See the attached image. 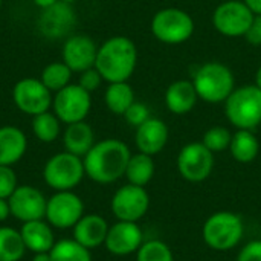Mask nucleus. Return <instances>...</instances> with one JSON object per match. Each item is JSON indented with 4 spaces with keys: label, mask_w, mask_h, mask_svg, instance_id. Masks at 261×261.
I'll return each mask as SVG.
<instances>
[{
    "label": "nucleus",
    "mask_w": 261,
    "mask_h": 261,
    "mask_svg": "<svg viewBox=\"0 0 261 261\" xmlns=\"http://www.w3.org/2000/svg\"><path fill=\"white\" fill-rule=\"evenodd\" d=\"M132 151L119 139H102L95 142L90 151L83 158L86 176L101 185L113 184L125 174Z\"/></svg>",
    "instance_id": "1"
},
{
    "label": "nucleus",
    "mask_w": 261,
    "mask_h": 261,
    "mask_svg": "<svg viewBox=\"0 0 261 261\" xmlns=\"http://www.w3.org/2000/svg\"><path fill=\"white\" fill-rule=\"evenodd\" d=\"M138 66V47L125 35H115L98 46L95 67L107 83L128 81Z\"/></svg>",
    "instance_id": "2"
},
{
    "label": "nucleus",
    "mask_w": 261,
    "mask_h": 261,
    "mask_svg": "<svg viewBox=\"0 0 261 261\" xmlns=\"http://www.w3.org/2000/svg\"><path fill=\"white\" fill-rule=\"evenodd\" d=\"M191 81L199 99L208 104H223L236 89L232 70L220 61H208L199 66Z\"/></svg>",
    "instance_id": "3"
},
{
    "label": "nucleus",
    "mask_w": 261,
    "mask_h": 261,
    "mask_svg": "<svg viewBox=\"0 0 261 261\" xmlns=\"http://www.w3.org/2000/svg\"><path fill=\"white\" fill-rule=\"evenodd\" d=\"M225 104L226 119L237 130H255L261 125V89L243 84L232 90Z\"/></svg>",
    "instance_id": "4"
},
{
    "label": "nucleus",
    "mask_w": 261,
    "mask_h": 261,
    "mask_svg": "<svg viewBox=\"0 0 261 261\" xmlns=\"http://www.w3.org/2000/svg\"><path fill=\"white\" fill-rule=\"evenodd\" d=\"M245 226L239 214L232 211H219L210 216L202 228L205 243L219 252L236 248L243 239Z\"/></svg>",
    "instance_id": "5"
},
{
    "label": "nucleus",
    "mask_w": 261,
    "mask_h": 261,
    "mask_svg": "<svg viewBox=\"0 0 261 261\" xmlns=\"http://www.w3.org/2000/svg\"><path fill=\"white\" fill-rule=\"evenodd\" d=\"M193 17L180 8L159 9L151 18V34L156 40L165 44H182L194 34Z\"/></svg>",
    "instance_id": "6"
},
{
    "label": "nucleus",
    "mask_w": 261,
    "mask_h": 261,
    "mask_svg": "<svg viewBox=\"0 0 261 261\" xmlns=\"http://www.w3.org/2000/svg\"><path fill=\"white\" fill-rule=\"evenodd\" d=\"M83 158L69 151L54 154L43 168V179L47 187L55 191H70L84 177Z\"/></svg>",
    "instance_id": "7"
},
{
    "label": "nucleus",
    "mask_w": 261,
    "mask_h": 261,
    "mask_svg": "<svg viewBox=\"0 0 261 261\" xmlns=\"http://www.w3.org/2000/svg\"><path fill=\"white\" fill-rule=\"evenodd\" d=\"M52 109L58 119L66 125L86 121L92 109V95L78 83H70L54 95Z\"/></svg>",
    "instance_id": "8"
},
{
    "label": "nucleus",
    "mask_w": 261,
    "mask_h": 261,
    "mask_svg": "<svg viewBox=\"0 0 261 261\" xmlns=\"http://www.w3.org/2000/svg\"><path fill=\"white\" fill-rule=\"evenodd\" d=\"M254 15L243 0H225L213 12V26L225 37H245Z\"/></svg>",
    "instance_id": "9"
},
{
    "label": "nucleus",
    "mask_w": 261,
    "mask_h": 261,
    "mask_svg": "<svg viewBox=\"0 0 261 261\" xmlns=\"http://www.w3.org/2000/svg\"><path fill=\"white\" fill-rule=\"evenodd\" d=\"M177 170L187 182L200 184L206 180L214 170V153L202 142H190L179 151Z\"/></svg>",
    "instance_id": "10"
},
{
    "label": "nucleus",
    "mask_w": 261,
    "mask_h": 261,
    "mask_svg": "<svg viewBox=\"0 0 261 261\" xmlns=\"http://www.w3.org/2000/svg\"><path fill=\"white\" fill-rule=\"evenodd\" d=\"M52 92L40 78H23L12 87V101L15 107L29 116H37L52 107Z\"/></svg>",
    "instance_id": "11"
},
{
    "label": "nucleus",
    "mask_w": 261,
    "mask_h": 261,
    "mask_svg": "<svg viewBox=\"0 0 261 261\" xmlns=\"http://www.w3.org/2000/svg\"><path fill=\"white\" fill-rule=\"evenodd\" d=\"M110 206L118 220L138 223L150 208V196L145 187L127 184L113 194Z\"/></svg>",
    "instance_id": "12"
},
{
    "label": "nucleus",
    "mask_w": 261,
    "mask_h": 261,
    "mask_svg": "<svg viewBox=\"0 0 261 261\" xmlns=\"http://www.w3.org/2000/svg\"><path fill=\"white\" fill-rule=\"evenodd\" d=\"M84 216V203L72 191H57L46 206V220L50 226L58 229L73 228Z\"/></svg>",
    "instance_id": "13"
},
{
    "label": "nucleus",
    "mask_w": 261,
    "mask_h": 261,
    "mask_svg": "<svg viewBox=\"0 0 261 261\" xmlns=\"http://www.w3.org/2000/svg\"><path fill=\"white\" fill-rule=\"evenodd\" d=\"M11 216L26 223L32 220H43L46 217L47 199L40 190L31 185H20L8 199Z\"/></svg>",
    "instance_id": "14"
},
{
    "label": "nucleus",
    "mask_w": 261,
    "mask_h": 261,
    "mask_svg": "<svg viewBox=\"0 0 261 261\" xmlns=\"http://www.w3.org/2000/svg\"><path fill=\"white\" fill-rule=\"evenodd\" d=\"M76 23V14L70 3L57 2L55 5L41 9L38 17V31L49 40H57L61 37H69L70 31Z\"/></svg>",
    "instance_id": "15"
},
{
    "label": "nucleus",
    "mask_w": 261,
    "mask_h": 261,
    "mask_svg": "<svg viewBox=\"0 0 261 261\" xmlns=\"http://www.w3.org/2000/svg\"><path fill=\"white\" fill-rule=\"evenodd\" d=\"M98 54V44L86 34H72L66 37L61 49L63 61L72 72L81 73L90 67H95Z\"/></svg>",
    "instance_id": "16"
},
{
    "label": "nucleus",
    "mask_w": 261,
    "mask_h": 261,
    "mask_svg": "<svg viewBox=\"0 0 261 261\" xmlns=\"http://www.w3.org/2000/svg\"><path fill=\"white\" fill-rule=\"evenodd\" d=\"M142 243L144 236L138 223L124 220H118L115 225L109 226V232L104 242L107 251L118 257L136 254Z\"/></svg>",
    "instance_id": "17"
},
{
    "label": "nucleus",
    "mask_w": 261,
    "mask_h": 261,
    "mask_svg": "<svg viewBox=\"0 0 261 261\" xmlns=\"http://www.w3.org/2000/svg\"><path fill=\"white\" fill-rule=\"evenodd\" d=\"M170 130L168 125L159 118H150L139 127H136L135 144L141 153L156 156L159 154L168 142Z\"/></svg>",
    "instance_id": "18"
},
{
    "label": "nucleus",
    "mask_w": 261,
    "mask_h": 261,
    "mask_svg": "<svg viewBox=\"0 0 261 261\" xmlns=\"http://www.w3.org/2000/svg\"><path fill=\"white\" fill-rule=\"evenodd\" d=\"M109 232V225L104 217L98 214H84L73 226V240L87 249L104 245Z\"/></svg>",
    "instance_id": "19"
},
{
    "label": "nucleus",
    "mask_w": 261,
    "mask_h": 261,
    "mask_svg": "<svg viewBox=\"0 0 261 261\" xmlns=\"http://www.w3.org/2000/svg\"><path fill=\"white\" fill-rule=\"evenodd\" d=\"M199 101V95L191 80H177L165 90V106L173 115L190 113Z\"/></svg>",
    "instance_id": "20"
},
{
    "label": "nucleus",
    "mask_w": 261,
    "mask_h": 261,
    "mask_svg": "<svg viewBox=\"0 0 261 261\" xmlns=\"http://www.w3.org/2000/svg\"><path fill=\"white\" fill-rule=\"evenodd\" d=\"M28 138L15 125L0 127V165L12 167L26 153Z\"/></svg>",
    "instance_id": "21"
},
{
    "label": "nucleus",
    "mask_w": 261,
    "mask_h": 261,
    "mask_svg": "<svg viewBox=\"0 0 261 261\" xmlns=\"http://www.w3.org/2000/svg\"><path fill=\"white\" fill-rule=\"evenodd\" d=\"M20 234L26 246V251H32L34 254L49 252L55 245L50 225L44 220H32L23 223Z\"/></svg>",
    "instance_id": "22"
},
{
    "label": "nucleus",
    "mask_w": 261,
    "mask_h": 261,
    "mask_svg": "<svg viewBox=\"0 0 261 261\" xmlns=\"http://www.w3.org/2000/svg\"><path fill=\"white\" fill-rule=\"evenodd\" d=\"M63 144H64L66 151L75 156L84 158L90 151V148L95 145L93 128L86 121L69 124L63 135Z\"/></svg>",
    "instance_id": "23"
},
{
    "label": "nucleus",
    "mask_w": 261,
    "mask_h": 261,
    "mask_svg": "<svg viewBox=\"0 0 261 261\" xmlns=\"http://www.w3.org/2000/svg\"><path fill=\"white\" fill-rule=\"evenodd\" d=\"M229 151L234 161L240 164H251L260 153V141L252 130H237L232 133Z\"/></svg>",
    "instance_id": "24"
},
{
    "label": "nucleus",
    "mask_w": 261,
    "mask_h": 261,
    "mask_svg": "<svg viewBox=\"0 0 261 261\" xmlns=\"http://www.w3.org/2000/svg\"><path fill=\"white\" fill-rule=\"evenodd\" d=\"M135 90L128 81L122 83H109L104 92V102L107 109L115 115H124L127 109L135 102Z\"/></svg>",
    "instance_id": "25"
},
{
    "label": "nucleus",
    "mask_w": 261,
    "mask_h": 261,
    "mask_svg": "<svg viewBox=\"0 0 261 261\" xmlns=\"http://www.w3.org/2000/svg\"><path fill=\"white\" fill-rule=\"evenodd\" d=\"M154 161L153 156L145 154V153H136L130 156V161L125 168V177L128 184L138 185V187H145L151 182L154 176Z\"/></svg>",
    "instance_id": "26"
},
{
    "label": "nucleus",
    "mask_w": 261,
    "mask_h": 261,
    "mask_svg": "<svg viewBox=\"0 0 261 261\" xmlns=\"http://www.w3.org/2000/svg\"><path fill=\"white\" fill-rule=\"evenodd\" d=\"M72 70L70 67L61 60V61H52L47 66L43 67L40 80L41 83L50 90V92H58L69 86L72 83Z\"/></svg>",
    "instance_id": "27"
},
{
    "label": "nucleus",
    "mask_w": 261,
    "mask_h": 261,
    "mask_svg": "<svg viewBox=\"0 0 261 261\" xmlns=\"http://www.w3.org/2000/svg\"><path fill=\"white\" fill-rule=\"evenodd\" d=\"M32 132L40 142L50 144L58 139L61 133V121L54 112H44L32 116Z\"/></svg>",
    "instance_id": "28"
},
{
    "label": "nucleus",
    "mask_w": 261,
    "mask_h": 261,
    "mask_svg": "<svg viewBox=\"0 0 261 261\" xmlns=\"http://www.w3.org/2000/svg\"><path fill=\"white\" fill-rule=\"evenodd\" d=\"M26 246L20 231L8 226H0V261H20Z\"/></svg>",
    "instance_id": "29"
},
{
    "label": "nucleus",
    "mask_w": 261,
    "mask_h": 261,
    "mask_svg": "<svg viewBox=\"0 0 261 261\" xmlns=\"http://www.w3.org/2000/svg\"><path fill=\"white\" fill-rule=\"evenodd\" d=\"M52 261H92L90 249L80 245L76 240H60L50 249Z\"/></svg>",
    "instance_id": "30"
},
{
    "label": "nucleus",
    "mask_w": 261,
    "mask_h": 261,
    "mask_svg": "<svg viewBox=\"0 0 261 261\" xmlns=\"http://www.w3.org/2000/svg\"><path fill=\"white\" fill-rule=\"evenodd\" d=\"M136 261H174L173 251L161 240H148L136 252Z\"/></svg>",
    "instance_id": "31"
},
{
    "label": "nucleus",
    "mask_w": 261,
    "mask_h": 261,
    "mask_svg": "<svg viewBox=\"0 0 261 261\" xmlns=\"http://www.w3.org/2000/svg\"><path fill=\"white\" fill-rule=\"evenodd\" d=\"M232 139V133L223 125H214L208 128L202 138V144L213 153H220L229 150V144Z\"/></svg>",
    "instance_id": "32"
},
{
    "label": "nucleus",
    "mask_w": 261,
    "mask_h": 261,
    "mask_svg": "<svg viewBox=\"0 0 261 261\" xmlns=\"http://www.w3.org/2000/svg\"><path fill=\"white\" fill-rule=\"evenodd\" d=\"M125 118V121L132 125V127H139L141 124H144L147 119L151 118V113H150V109L147 104L144 102H139V101H135L128 109L127 112L122 115Z\"/></svg>",
    "instance_id": "33"
},
{
    "label": "nucleus",
    "mask_w": 261,
    "mask_h": 261,
    "mask_svg": "<svg viewBox=\"0 0 261 261\" xmlns=\"http://www.w3.org/2000/svg\"><path fill=\"white\" fill-rule=\"evenodd\" d=\"M17 187V176L12 167L0 165V199H9Z\"/></svg>",
    "instance_id": "34"
},
{
    "label": "nucleus",
    "mask_w": 261,
    "mask_h": 261,
    "mask_svg": "<svg viewBox=\"0 0 261 261\" xmlns=\"http://www.w3.org/2000/svg\"><path fill=\"white\" fill-rule=\"evenodd\" d=\"M102 76H101V73L96 70V67H90V69H87V70H84V72H81L80 73V78H78V84L84 89V90H87V92H95V90H98L99 87H101V84H102Z\"/></svg>",
    "instance_id": "35"
},
{
    "label": "nucleus",
    "mask_w": 261,
    "mask_h": 261,
    "mask_svg": "<svg viewBox=\"0 0 261 261\" xmlns=\"http://www.w3.org/2000/svg\"><path fill=\"white\" fill-rule=\"evenodd\" d=\"M236 261H261V240H252L245 245Z\"/></svg>",
    "instance_id": "36"
},
{
    "label": "nucleus",
    "mask_w": 261,
    "mask_h": 261,
    "mask_svg": "<svg viewBox=\"0 0 261 261\" xmlns=\"http://www.w3.org/2000/svg\"><path fill=\"white\" fill-rule=\"evenodd\" d=\"M246 41L252 46H261V15H254L251 28L245 35Z\"/></svg>",
    "instance_id": "37"
},
{
    "label": "nucleus",
    "mask_w": 261,
    "mask_h": 261,
    "mask_svg": "<svg viewBox=\"0 0 261 261\" xmlns=\"http://www.w3.org/2000/svg\"><path fill=\"white\" fill-rule=\"evenodd\" d=\"M9 216H11V210H9L8 199H0V223L5 222Z\"/></svg>",
    "instance_id": "38"
},
{
    "label": "nucleus",
    "mask_w": 261,
    "mask_h": 261,
    "mask_svg": "<svg viewBox=\"0 0 261 261\" xmlns=\"http://www.w3.org/2000/svg\"><path fill=\"white\" fill-rule=\"evenodd\" d=\"M248 8L255 14V15H261V0H243Z\"/></svg>",
    "instance_id": "39"
},
{
    "label": "nucleus",
    "mask_w": 261,
    "mask_h": 261,
    "mask_svg": "<svg viewBox=\"0 0 261 261\" xmlns=\"http://www.w3.org/2000/svg\"><path fill=\"white\" fill-rule=\"evenodd\" d=\"M57 2H60V0H32V3H34L35 6H38L40 9H46V8H49V6L55 5Z\"/></svg>",
    "instance_id": "40"
},
{
    "label": "nucleus",
    "mask_w": 261,
    "mask_h": 261,
    "mask_svg": "<svg viewBox=\"0 0 261 261\" xmlns=\"http://www.w3.org/2000/svg\"><path fill=\"white\" fill-rule=\"evenodd\" d=\"M32 261H52L50 260V251L49 252H37V254H34Z\"/></svg>",
    "instance_id": "41"
},
{
    "label": "nucleus",
    "mask_w": 261,
    "mask_h": 261,
    "mask_svg": "<svg viewBox=\"0 0 261 261\" xmlns=\"http://www.w3.org/2000/svg\"><path fill=\"white\" fill-rule=\"evenodd\" d=\"M254 84H255L258 89H261V66L257 69V72H255V81H254Z\"/></svg>",
    "instance_id": "42"
},
{
    "label": "nucleus",
    "mask_w": 261,
    "mask_h": 261,
    "mask_svg": "<svg viewBox=\"0 0 261 261\" xmlns=\"http://www.w3.org/2000/svg\"><path fill=\"white\" fill-rule=\"evenodd\" d=\"M61 2H66V3H70V5H72V3L76 2V0H61Z\"/></svg>",
    "instance_id": "43"
},
{
    "label": "nucleus",
    "mask_w": 261,
    "mask_h": 261,
    "mask_svg": "<svg viewBox=\"0 0 261 261\" xmlns=\"http://www.w3.org/2000/svg\"><path fill=\"white\" fill-rule=\"evenodd\" d=\"M2 3H3V0H0V8H2Z\"/></svg>",
    "instance_id": "44"
}]
</instances>
